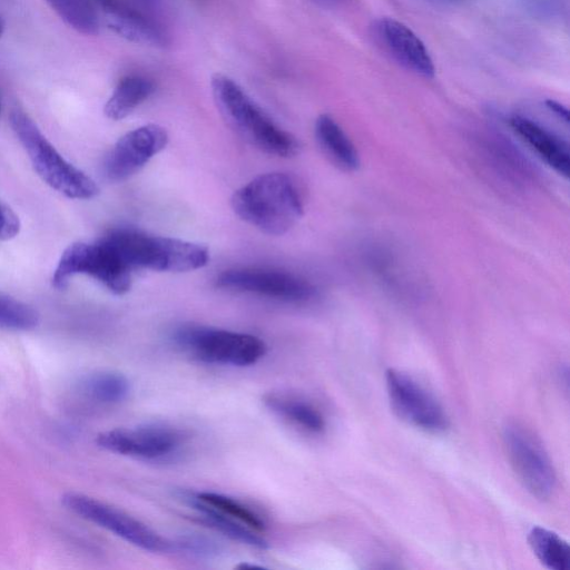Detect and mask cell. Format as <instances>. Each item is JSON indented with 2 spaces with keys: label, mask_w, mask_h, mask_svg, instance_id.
I'll return each instance as SVG.
<instances>
[{
  "label": "cell",
  "mask_w": 570,
  "mask_h": 570,
  "mask_svg": "<svg viewBox=\"0 0 570 570\" xmlns=\"http://www.w3.org/2000/svg\"><path fill=\"white\" fill-rule=\"evenodd\" d=\"M72 29L83 35L99 32L100 21L92 0H45Z\"/></svg>",
  "instance_id": "22"
},
{
  "label": "cell",
  "mask_w": 570,
  "mask_h": 570,
  "mask_svg": "<svg viewBox=\"0 0 570 570\" xmlns=\"http://www.w3.org/2000/svg\"><path fill=\"white\" fill-rule=\"evenodd\" d=\"M131 271L181 273L207 265V247L165 236L150 235L132 227H118L101 238Z\"/></svg>",
  "instance_id": "3"
},
{
  "label": "cell",
  "mask_w": 570,
  "mask_h": 570,
  "mask_svg": "<svg viewBox=\"0 0 570 570\" xmlns=\"http://www.w3.org/2000/svg\"><path fill=\"white\" fill-rule=\"evenodd\" d=\"M10 125L35 170L51 188L73 199H89L98 194L96 183L67 161L23 110H11Z\"/></svg>",
  "instance_id": "4"
},
{
  "label": "cell",
  "mask_w": 570,
  "mask_h": 570,
  "mask_svg": "<svg viewBox=\"0 0 570 570\" xmlns=\"http://www.w3.org/2000/svg\"><path fill=\"white\" fill-rule=\"evenodd\" d=\"M154 91L155 85L151 80L141 76H126L117 83L104 107V112L111 120L124 119Z\"/></svg>",
  "instance_id": "18"
},
{
  "label": "cell",
  "mask_w": 570,
  "mask_h": 570,
  "mask_svg": "<svg viewBox=\"0 0 570 570\" xmlns=\"http://www.w3.org/2000/svg\"><path fill=\"white\" fill-rule=\"evenodd\" d=\"M547 106L548 108L553 111L556 115H558L561 119H563L566 122H568L569 120V114H568V109L564 108L561 104L557 102V101H553V100H548L547 101Z\"/></svg>",
  "instance_id": "28"
},
{
  "label": "cell",
  "mask_w": 570,
  "mask_h": 570,
  "mask_svg": "<svg viewBox=\"0 0 570 570\" xmlns=\"http://www.w3.org/2000/svg\"><path fill=\"white\" fill-rule=\"evenodd\" d=\"M76 274H86L117 295L131 287V269L101 239L95 243L78 242L61 254L52 275V285L62 289Z\"/></svg>",
  "instance_id": "6"
},
{
  "label": "cell",
  "mask_w": 570,
  "mask_h": 570,
  "mask_svg": "<svg viewBox=\"0 0 570 570\" xmlns=\"http://www.w3.org/2000/svg\"><path fill=\"white\" fill-rule=\"evenodd\" d=\"M263 402L274 413L308 432L320 433L325 429L323 414L309 402L278 393L264 395Z\"/></svg>",
  "instance_id": "19"
},
{
  "label": "cell",
  "mask_w": 570,
  "mask_h": 570,
  "mask_svg": "<svg viewBox=\"0 0 570 570\" xmlns=\"http://www.w3.org/2000/svg\"><path fill=\"white\" fill-rule=\"evenodd\" d=\"M443 3H450V4H455V3H461V2H464V1H468V0H439Z\"/></svg>",
  "instance_id": "30"
},
{
  "label": "cell",
  "mask_w": 570,
  "mask_h": 570,
  "mask_svg": "<svg viewBox=\"0 0 570 570\" xmlns=\"http://www.w3.org/2000/svg\"><path fill=\"white\" fill-rule=\"evenodd\" d=\"M503 444L510 464L527 491L541 500L550 498L557 476L541 442L524 426L509 423L503 429Z\"/></svg>",
  "instance_id": "7"
},
{
  "label": "cell",
  "mask_w": 570,
  "mask_h": 570,
  "mask_svg": "<svg viewBox=\"0 0 570 570\" xmlns=\"http://www.w3.org/2000/svg\"><path fill=\"white\" fill-rule=\"evenodd\" d=\"M3 28H4V24H3L2 18L0 17V37L3 33Z\"/></svg>",
  "instance_id": "31"
},
{
  "label": "cell",
  "mask_w": 570,
  "mask_h": 570,
  "mask_svg": "<svg viewBox=\"0 0 570 570\" xmlns=\"http://www.w3.org/2000/svg\"><path fill=\"white\" fill-rule=\"evenodd\" d=\"M512 130L554 171L568 178L570 154L568 144L538 122L514 116L510 119Z\"/></svg>",
  "instance_id": "15"
},
{
  "label": "cell",
  "mask_w": 570,
  "mask_h": 570,
  "mask_svg": "<svg viewBox=\"0 0 570 570\" xmlns=\"http://www.w3.org/2000/svg\"><path fill=\"white\" fill-rule=\"evenodd\" d=\"M171 340L195 358L214 364L249 366L267 351L265 342L255 335L195 324L177 327Z\"/></svg>",
  "instance_id": "5"
},
{
  "label": "cell",
  "mask_w": 570,
  "mask_h": 570,
  "mask_svg": "<svg viewBox=\"0 0 570 570\" xmlns=\"http://www.w3.org/2000/svg\"><path fill=\"white\" fill-rule=\"evenodd\" d=\"M219 288L256 294L284 302H306L316 295L315 287L293 274L256 267L233 268L216 277Z\"/></svg>",
  "instance_id": "10"
},
{
  "label": "cell",
  "mask_w": 570,
  "mask_h": 570,
  "mask_svg": "<svg viewBox=\"0 0 570 570\" xmlns=\"http://www.w3.org/2000/svg\"><path fill=\"white\" fill-rule=\"evenodd\" d=\"M173 543V542H171ZM173 548H177L186 553L198 558H214L222 552V547L213 539L200 534H183Z\"/></svg>",
  "instance_id": "25"
},
{
  "label": "cell",
  "mask_w": 570,
  "mask_h": 570,
  "mask_svg": "<svg viewBox=\"0 0 570 570\" xmlns=\"http://www.w3.org/2000/svg\"><path fill=\"white\" fill-rule=\"evenodd\" d=\"M529 546L538 560L550 570H570V547L557 533L533 527L528 534Z\"/></svg>",
  "instance_id": "20"
},
{
  "label": "cell",
  "mask_w": 570,
  "mask_h": 570,
  "mask_svg": "<svg viewBox=\"0 0 570 570\" xmlns=\"http://www.w3.org/2000/svg\"><path fill=\"white\" fill-rule=\"evenodd\" d=\"M379 36L389 52L406 69L425 78L435 73L433 59L419 36L395 19H382Z\"/></svg>",
  "instance_id": "14"
},
{
  "label": "cell",
  "mask_w": 570,
  "mask_h": 570,
  "mask_svg": "<svg viewBox=\"0 0 570 570\" xmlns=\"http://www.w3.org/2000/svg\"><path fill=\"white\" fill-rule=\"evenodd\" d=\"M61 499L62 504L75 514L142 550L167 552L173 549L170 541L145 523L105 502L73 492L66 493Z\"/></svg>",
  "instance_id": "8"
},
{
  "label": "cell",
  "mask_w": 570,
  "mask_h": 570,
  "mask_svg": "<svg viewBox=\"0 0 570 570\" xmlns=\"http://www.w3.org/2000/svg\"><path fill=\"white\" fill-rule=\"evenodd\" d=\"M168 142L165 128L148 124L121 136L106 155L104 176L110 181H122L139 171Z\"/></svg>",
  "instance_id": "12"
},
{
  "label": "cell",
  "mask_w": 570,
  "mask_h": 570,
  "mask_svg": "<svg viewBox=\"0 0 570 570\" xmlns=\"http://www.w3.org/2000/svg\"><path fill=\"white\" fill-rule=\"evenodd\" d=\"M81 390L95 402L115 404L128 396L130 383L121 373L101 371L88 375L81 383Z\"/></svg>",
  "instance_id": "21"
},
{
  "label": "cell",
  "mask_w": 570,
  "mask_h": 570,
  "mask_svg": "<svg viewBox=\"0 0 570 570\" xmlns=\"http://www.w3.org/2000/svg\"><path fill=\"white\" fill-rule=\"evenodd\" d=\"M313 2L322 7H334L341 3L343 0H312Z\"/></svg>",
  "instance_id": "29"
},
{
  "label": "cell",
  "mask_w": 570,
  "mask_h": 570,
  "mask_svg": "<svg viewBox=\"0 0 570 570\" xmlns=\"http://www.w3.org/2000/svg\"><path fill=\"white\" fill-rule=\"evenodd\" d=\"M210 86L222 117L240 138L268 155L288 158L298 153L296 138L275 125L235 80L215 73Z\"/></svg>",
  "instance_id": "2"
},
{
  "label": "cell",
  "mask_w": 570,
  "mask_h": 570,
  "mask_svg": "<svg viewBox=\"0 0 570 570\" xmlns=\"http://www.w3.org/2000/svg\"><path fill=\"white\" fill-rule=\"evenodd\" d=\"M92 2L104 14L107 26L121 38L146 46H167L168 39L164 30L124 1L92 0Z\"/></svg>",
  "instance_id": "13"
},
{
  "label": "cell",
  "mask_w": 570,
  "mask_h": 570,
  "mask_svg": "<svg viewBox=\"0 0 570 570\" xmlns=\"http://www.w3.org/2000/svg\"><path fill=\"white\" fill-rule=\"evenodd\" d=\"M183 499L197 512L200 523L228 537L229 539L255 547L258 549L268 548V542L256 530L244 523L223 514L210 505L199 500L195 494L185 493Z\"/></svg>",
  "instance_id": "16"
},
{
  "label": "cell",
  "mask_w": 570,
  "mask_h": 570,
  "mask_svg": "<svg viewBox=\"0 0 570 570\" xmlns=\"http://www.w3.org/2000/svg\"><path fill=\"white\" fill-rule=\"evenodd\" d=\"M235 214L267 235H283L303 215L296 185L283 173L262 174L232 197Z\"/></svg>",
  "instance_id": "1"
},
{
  "label": "cell",
  "mask_w": 570,
  "mask_h": 570,
  "mask_svg": "<svg viewBox=\"0 0 570 570\" xmlns=\"http://www.w3.org/2000/svg\"><path fill=\"white\" fill-rule=\"evenodd\" d=\"M195 495L223 514H226L258 532H263L266 528V522L259 513L236 499L216 492H199Z\"/></svg>",
  "instance_id": "23"
},
{
  "label": "cell",
  "mask_w": 570,
  "mask_h": 570,
  "mask_svg": "<svg viewBox=\"0 0 570 570\" xmlns=\"http://www.w3.org/2000/svg\"><path fill=\"white\" fill-rule=\"evenodd\" d=\"M20 229V222L16 213L0 199V240L13 238Z\"/></svg>",
  "instance_id": "27"
},
{
  "label": "cell",
  "mask_w": 570,
  "mask_h": 570,
  "mask_svg": "<svg viewBox=\"0 0 570 570\" xmlns=\"http://www.w3.org/2000/svg\"><path fill=\"white\" fill-rule=\"evenodd\" d=\"M527 10L542 20L560 19L566 12L564 0H524Z\"/></svg>",
  "instance_id": "26"
},
{
  "label": "cell",
  "mask_w": 570,
  "mask_h": 570,
  "mask_svg": "<svg viewBox=\"0 0 570 570\" xmlns=\"http://www.w3.org/2000/svg\"><path fill=\"white\" fill-rule=\"evenodd\" d=\"M0 110H1V102H0Z\"/></svg>",
  "instance_id": "32"
},
{
  "label": "cell",
  "mask_w": 570,
  "mask_h": 570,
  "mask_svg": "<svg viewBox=\"0 0 570 570\" xmlns=\"http://www.w3.org/2000/svg\"><path fill=\"white\" fill-rule=\"evenodd\" d=\"M38 322V313L30 305L0 293V328L30 331Z\"/></svg>",
  "instance_id": "24"
},
{
  "label": "cell",
  "mask_w": 570,
  "mask_h": 570,
  "mask_svg": "<svg viewBox=\"0 0 570 570\" xmlns=\"http://www.w3.org/2000/svg\"><path fill=\"white\" fill-rule=\"evenodd\" d=\"M315 137L324 154L338 167L355 170L360 166V156L348 136L335 119L320 115L315 121Z\"/></svg>",
  "instance_id": "17"
},
{
  "label": "cell",
  "mask_w": 570,
  "mask_h": 570,
  "mask_svg": "<svg viewBox=\"0 0 570 570\" xmlns=\"http://www.w3.org/2000/svg\"><path fill=\"white\" fill-rule=\"evenodd\" d=\"M385 381L391 407L401 420L430 433H441L449 428V417L442 405L414 377L389 368Z\"/></svg>",
  "instance_id": "9"
},
{
  "label": "cell",
  "mask_w": 570,
  "mask_h": 570,
  "mask_svg": "<svg viewBox=\"0 0 570 570\" xmlns=\"http://www.w3.org/2000/svg\"><path fill=\"white\" fill-rule=\"evenodd\" d=\"M185 433L171 425L153 423L135 429L101 432L96 443L110 452L145 460L161 459L175 453L185 442Z\"/></svg>",
  "instance_id": "11"
}]
</instances>
